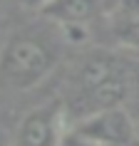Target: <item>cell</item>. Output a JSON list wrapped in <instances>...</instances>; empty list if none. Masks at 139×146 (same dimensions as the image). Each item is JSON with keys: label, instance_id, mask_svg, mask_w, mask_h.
<instances>
[{"label": "cell", "instance_id": "ba28073f", "mask_svg": "<svg viewBox=\"0 0 139 146\" xmlns=\"http://www.w3.org/2000/svg\"><path fill=\"white\" fill-rule=\"evenodd\" d=\"M124 107H127V111H129V119H132V124H134L137 141H139V92H137V94H132L129 99L124 102Z\"/></svg>", "mask_w": 139, "mask_h": 146}, {"label": "cell", "instance_id": "5b68a950", "mask_svg": "<svg viewBox=\"0 0 139 146\" xmlns=\"http://www.w3.org/2000/svg\"><path fill=\"white\" fill-rule=\"evenodd\" d=\"M102 10V0H50L40 10L47 20H52L57 27L65 25H85L90 27L94 17Z\"/></svg>", "mask_w": 139, "mask_h": 146}, {"label": "cell", "instance_id": "30bf717a", "mask_svg": "<svg viewBox=\"0 0 139 146\" xmlns=\"http://www.w3.org/2000/svg\"><path fill=\"white\" fill-rule=\"evenodd\" d=\"M17 3H20L23 8H30V10H42L50 0H17Z\"/></svg>", "mask_w": 139, "mask_h": 146}, {"label": "cell", "instance_id": "52a82bcc", "mask_svg": "<svg viewBox=\"0 0 139 146\" xmlns=\"http://www.w3.org/2000/svg\"><path fill=\"white\" fill-rule=\"evenodd\" d=\"M57 30L72 45H85L90 40V27H85V25H65V27H57Z\"/></svg>", "mask_w": 139, "mask_h": 146}, {"label": "cell", "instance_id": "9c48e42d", "mask_svg": "<svg viewBox=\"0 0 139 146\" xmlns=\"http://www.w3.org/2000/svg\"><path fill=\"white\" fill-rule=\"evenodd\" d=\"M62 146H100V144H92V141H87V139L77 136V134H72V131H67V136H65Z\"/></svg>", "mask_w": 139, "mask_h": 146}, {"label": "cell", "instance_id": "3957f363", "mask_svg": "<svg viewBox=\"0 0 139 146\" xmlns=\"http://www.w3.org/2000/svg\"><path fill=\"white\" fill-rule=\"evenodd\" d=\"M70 131L100 146H139L134 124L124 104L82 116Z\"/></svg>", "mask_w": 139, "mask_h": 146}, {"label": "cell", "instance_id": "6da1fadb", "mask_svg": "<svg viewBox=\"0 0 139 146\" xmlns=\"http://www.w3.org/2000/svg\"><path fill=\"white\" fill-rule=\"evenodd\" d=\"M57 64V54L45 37L17 32L0 50V89L27 92L37 87Z\"/></svg>", "mask_w": 139, "mask_h": 146}, {"label": "cell", "instance_id": "7a4b0ae2", "mask_svg": "<svg viewBox=\"0 0 139 146\" xmlns=\"http://www.w3.org/2000/svg\"><path fill=\"white\" fill-rule=\"evenodd\" d=\"M129 99V67L107 52L92 54L80 69L77 111L80 119L102 109L122 107Z\"/></svg>", "mask_w": 139, "mask_h": 146}, {"label": "cell", "instance_id": "277c9868", "mask_svg": "<svg viewBox=\"0 0 139 146\" xmlns=\"http://www.w3.org/2000/svg\"><path fill=\"white\" fill-rule=\"evenodd\" d=\"M67 131L70 129L65 126V104L47 102L23 116V121L15 129L13 146H62Z\"/></svg>", "mask_w": 139, "mask_h": 146}, {"label": "cell", "instance_id": "8992f818", "mask_svg": "<svg viewBox=\"0 0 139 146\" xmlns=\"http://www.w3.org/2000/svg\"><path fill=\"white\" fill-rule=\"evenodd\" d=\"M109 30L122 47L139 50V0H119L109 13Z\"/></svg>", "mask_w": 139, "mask_h": 146}]
</instances>
